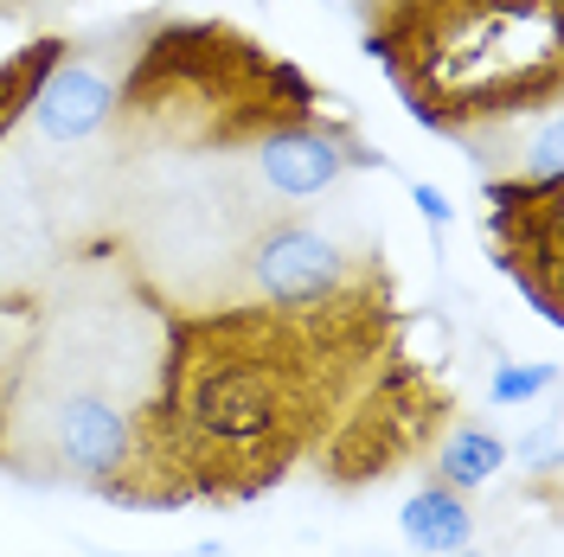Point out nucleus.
Here are the masks:
<instances>
[{
	"label": "nucleus",
	"instance_id": "nucleus-13",
	"mask_svg": "<svg viewBox=\"0 0 564 557\" xmlns=\"http://www.w3.org/2000/svg\"><path fill=\"white\" fill-rule=\"evenodd\" d=\"M417 206H423V218H430L436 231H449V218H456V211H449V199H443V186H430V179H423V186H417Z\"/></svg>",
	"mask_w": 564,
	"mask_h": 557
},
{
	"label": "nucleus",
	"instance_id": "nucleus-14",
	"mask_svg": "<svg viewBox=\"0 0 564 557\" xmlns=\"http://www.w3.org/2000/svg\"><path fill=\"white\" fill-rule=\"evenodd\" d=\"M443 557H481V551H468V545H462V551H443Z\"/></svg>",
	"mask_w": 564,
	"mask_h": 557
},
{
	"label": "nucleus",
	"instance_id": "nucleus-3",
	"mask_svg": "<svg viewBox=\"0 0 564 557\" xmlns=\"http://www.w3.org/2000/svg\"><path fill=\"white\" fill-rule=\"evenodd\" d=\"M321 109V90L302 70L218 20L154 26L122 65L109 135L141 154H250L257 141Z\"/></svg>",
	"mask_w": 564,
	"mask_h": 557
},
{
	"label": "nucleus",
	"instance_id": "nucleus-1",
	"mask_svg": "<svg viewBox=\"0 0 564 557\" xmlns=\"http://www.w3.org/2000/svg\"><path fill=\"white\" fill-rule=\"evenodd\" d=\"M398 347L391 282L372 276L315 314L225 302L161 308L154 384L135 404V449L116 506H245L308 461L366 372Z\"/></svg>",
	"mask_w": 564,
	"mask_h": 557
},
{
	"label": "nucleus",
	"instance_id": "nucleus-2",
	"mask_svg": "<svg viewBox=\"0 0 564 557\" xmlns=\"http://www.w3.org/2000/svg\"><path fill=\"white\" fill-rule=\"evenodd\" d=\"M366 52L436 135H488L564 97V0H379Z\"/></svg>",
	"mask_w": 564,
	"mask_h": 557
},
{
	"label": "nucleus",
	"instance_id": "nucleus-11",
	"mask_svg": "<svg viewBox=\"0 0 564 557\" xmlns=\"http://www.w3.org/2000/svg\"><path fill=\"white\" fill-rule=\"evenodd\" d=\"M65 58V39L45 33L33 39V45H20V52H7L0 58V148H7V135L26 122V109H33L39 84H45V70Z\"/></svg>",
	"mask_w": 564,
	"mask_h": 557
},
{
	"label": "nucleus",
	"instance_id": "nucleus-15",
	"mask_svg": "<svg viewBox=\"0 0 564 557\" xmlns=\"http://www.w3.org/2000/svg\"><path fill=\"white\" fill-rule=\"evenodd\" d=\"M352 7H359V13H366V7H379V0H352Z\"/></svg>",
	"mask_w": 564,
	"mask_h": 557
},
{
	"label": "nucleus",
	"instance_id": "nucleus-10",
	"mask_svg": "<svg viewBox=\"0 0 564 557\" xmlns=\"http://www.w3.org/2000/svg\"><path fill=\"white\" fill-rule=\"evenodd\" d=\"M430 461H436V481H443V488L475 493L507 468V443H500L494 429H481V423H449V436L430 443Z\"/></svg>",
	"mask_w": 564,
	"mask_h": 557
},
{
	"label": "nucleus",
	"instance_id": "nucleus-9",
	"mask_svg": "<svg viewBox=\"0 0 564 557\" xmlns=\"http://www.w3.org/2000/svg\"><path fill=\"white\" fill-rule=\"evenodd\" d=\"M398 525H404V538L417 545V551H462L468 538H475V506H468V493L443 488L436 474L423 481L411 500H404V513H398Z\"/></svg>",
	"mask_w": 564,
	"mask_h": 557
},
{
	"label": "nucleus",
	"instance_id": "nucleus-5",
	"mask_svg": "<svg viewBox=\"0 0 564 557\" xmlns=\"http://www.w3.org/2000/svg\"><path fill=\"white\" fill-rule=\"evenodd\" d=\"M238 276H245V302L315 314L347 302L352 288H366L386 270L372 256H352L334 231H321L308 218H276V225L250 231V244L238 250Z\"/></svg>",
	"mask_w": 564,
	"mask_h": 557
},
{
	"label": "nucleus",
	"instance_id": "nucleus-6",
	"mask_svg": "<svg viewBox=\"0 0 564 557\" xmlns=\"http://www.w3.org/2000/svg\"><path fill=\"white\" fill-rule=\"evenodd\" d=\"M494 256L500 270L527 288V302L545 320H558V282H564V174L552 179H494Z\"/></svg>",
	"mask_w": 564,
	"mask_h": 557
},
{
	"label": "nucleus",
	"instance_id": "nucleus-12",
	"mask_svg": "<svg viewBox=\"0 0 564 557\" xmlns=\"http://www.w3.org/2000/svg\"><path fill=\"white\" fill-rule=\"evenodd\" d=\"M552 365H500L494 372V384H488V397L507 411V404H527V397H539V391H552Z\"/></svg>",
	"mask_w": 564,
	"mask_h": 557
},
{
	"label": "nucleus",
	"instance_id": "nucleus-4",
	"mask_svg": "<svg viewBox=\"0 0 564 557\" xmlns=\"http://www.w3.org/2000/svg\"><path fill=\"white\" fill-rule=\"evenodd\" d=\"M443 429H449V391L417 359L391 347L366 372V384L340 404V417L327 423V436L315 443L308 461L334 488H372V481L398 474L411 455H423Z\"/></svg>",
	"mask_w": 564,
	"mask_h": 557
},
{
	"label": "nucleus",
	"instance_id": "nucleus-7",
	"mask_svg": "<svg viewBox=\"0 0 564 557\" xmlns=\"http://www.w3.org/2000/svg\"><path fill=\"white\" fill-rule=\"evenodd\" d=\"M245 161L257 167V179H263L276 199H315L334 179H347L352 167H379V148L359 135L347 116H334V109L321 103L315 116L270 129Z\"/></svg>",
	"mask_w": 564,
	"mask_h": 557
},
{
	"label": "nucleus",
	"instance_id": "nucleus-8",
	"mask_svg": "<svg viewBox=\"0 0 564 557\" xmlns=\"http://www.w3.org/2000/svg\"><path fill=\"white\" fill-rule=\"evenodd\" d=\"M116 84H122V70H109L90 52H70L65 45V58L45 70L33 109H26L33 135L45 148H84V141H97L109 129V116H116Z\"/></svg>",
	"mask_w": 564,
	"mask_h": 557
}]
</instances>
